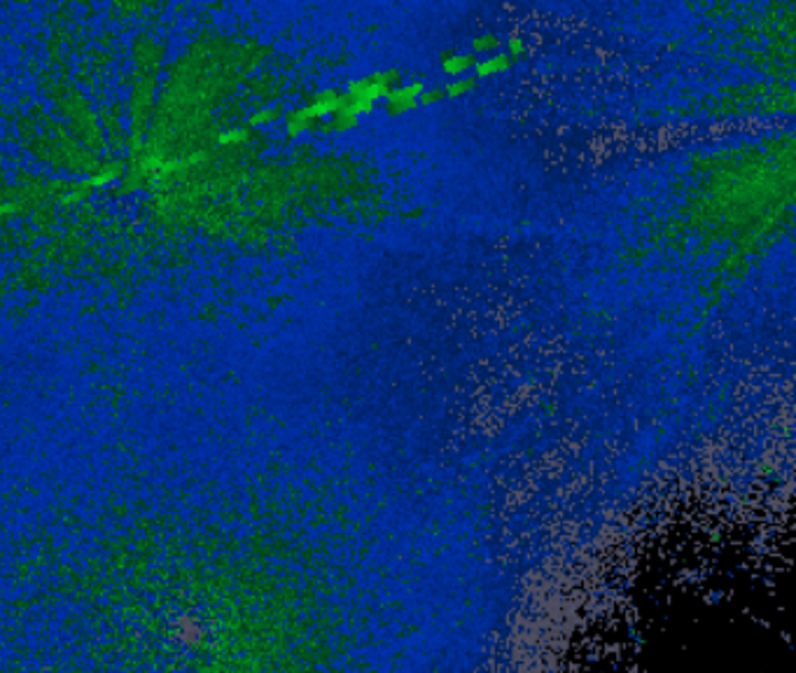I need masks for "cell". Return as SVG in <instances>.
<instances>
[{
    "label": "cell",
    "mask_w": 796,
    "mask_h": 673,
    "mask_svg": "<svg viewBox=\"0 0 796 673\" xmlns=\"http://www.w3.org/2000/svg\"><path fill=\"white\" fill-rule=\"evenodd\" d=\"M504 54H507L516 64V61L525 54V40H523V37L521 35H511L509 40H507V49H504Z\"/></svg>",
    "instance_id": "ba28073f"
},
{
    "label": "cell",
    "mask_w": 796,
    "mask_h": 673,
    "mask_svg": "<svg viewBox=\"0 0 796 673\" xmlns=\"http://www.w3.org/2000/svg\"><path fill=\"white\" fill-rule=\"evenodd\" d=\"M474 64H477V57L472 54V52H456V49H449L444 52L439 57V66L441 71L449 75L451 80L456 78H465V75H470V71H474Z\"/></svg>",
    "instance_id": "3957f363"
},
{
    "label": "cell",
    "mask_w": 796,
    "mask_h": 673,
    "mask_svg": "<svg viewBox=\"0 0 796 673\" xmlns=\"http://www.w3.org/2000/svg\"><path fill=\"white\" fill-rule=\"evenodd\" d=\"M514 66V61H511L504 52H497L493 57H484V59H477V64H474V78L481 80V78H495V75H504L509 71V68Z\"/></svg>",
    "instance_id": "277c9868"
},
{
    "label": "cell",
    "mask_w": 796,
    "mask_h": 673,
    "mask_svg": "<svg viewBox=\"0 0 796 673\" xmlns=\"http://www.w3.org/2000/svg\"><path fill=\"white\" fill-rule=\"evenodd\" d=\"M360 124V119L355 115H350L346 110H339L332 115V119L327 122L325 129H330V131H350V129H355Z\"/></svg>",
    "instance_id": "52a82bcc"
},
{
    "label": "cell",
    "mask_w": 796,
    "mask_h": 673,
    "mask_svg": "<svg viewBox=\"0 0 796 673\" xmlns=\"http://www.w3.org/2000/svg\"><path fill=\"white\" fill-rule=\"evenodd\" d=\"M477 78L474 75H465V78H456L451 80L446 87H444V98H461V96H467L470 91L477 87Z\"/></svg>",
    "instance_id": "8992f818"
},
{
    "label": "cell",
    "mask_w": 796,
    "mask_h": 673,
    "mask_svg": "<svg viewBox=\"0 0 796 673\" xmlns=\"http://www.w3.org/2000/svg\"><path fill=\"white\" fill-rule=\"evenodd\" d=\"M402 82L400 71H379V73H369L364 78H357L348 84L346 89V98L350 101H362L369 105H376V101L386 98V94L393 87Z\"/></svg>",
    "instance_id": "6da1fadb"
},
{
    "label": "cell",
    "mask_w": 796,
    "mask_h": 673,
    "mask_svg": "<svg viewBox=\"0 0 796 673\" xmlns=\"http://www.w3.org/2000/svg\"><path fill=\"white\" fill-rule=\"evenodd\" d=\"M423 82H400L397 87H393L386 94L384 103H386V112L397 117V115L411 112L418 108V98L423 94Z\"/></svg>",
    "instance_id": "7a4b0ae2"
},
{
    "label": "cell",
    "mask_w": 796,
    "mask_h": 673,
    "mask_svg": "<svg viewBox=\"0 0 796 673\" xmlns=\"http://www.w3.org/2000/svg\"><path fill=\"white\" fill-rule=\"evenodd\" d=\"M444 101V87H425L418 98V105H434Z\"/></svg>",
    "instance_id": "9c48e42d"
},
{
    "label": "cell",
    "mask_w": 796,
    "mask_h": 673,
    "mask_svg": "<svg viewBox=\"0 0 796 673\" xmlns=\"http://www.w3.org/2000/svg\"><path fill=\"white\" fill-rule=\"evenodd\" d=\"M500 47H502V37L497 35V33H481L477 37H472L470 52L479 59V57H493V54H497V52H500Z\"/></svg>",
    "instance_id": "5b68a950"
}]
</instances>
